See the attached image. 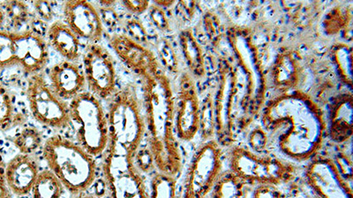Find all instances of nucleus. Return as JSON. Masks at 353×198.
Segmentation results:
<instances>
[{"instance_id":"obj_1","label":"nucleus","mask_w":353,"mask_h":198,"mask_svg":"<svg viewBox=\"0 0 353 198\" xmlns=\"http://www.w3.org/2000/svg\"><path fill=\"white\" fill-rule=\"evenodd\" d=\"M258 118L267 132L280 131L277 147L293 162H308L323 147L326 136L323 111L304 91L277 94L266 100Z\"/></svg>"},{"instance_id":"obj_2","label":"nucleus","mask_w":353,"mask_h":198,"mask_svg":"<svg viewBox=\"0 0 353 198\" xmlns=\"http://www.w3.org/2000/svg\"><path fill=\"white\" fill-rule=\"evenodd\" d=\"M143 80L148 147L157 170L176 177L181 171L183 159L175 133V96L171 80L160 70Z\"/></svg>"},{"instance_id":"obj_3","label":"nucleus","mask_w":353,"mask_h":198,"mask_svg":"<svg viewBox=\"0 0 353 198\" xmlns=\"http://www.w3.org/2000/svg\"><path fill=\"white\" fill-rule=\"evenodd\" d=\"M225 39L234 65L236 131L247 130L259 118L267 100L268 83L259 50L250 28L231 25Z\"/></svg>"},{"instance_id":"obj_4","label":"nucleus","mask_w":353,"mask_h":198,"mask_svg":"<svg viewBox=\"0 0 353 198\" xmlns=\"http://www.w3.org/2000/svg\"><path fill=\"white\" fill-rule=\"evenodd\" d=\"M42 155L47 168L59 179L71 196L88 192L97 180L96 158L64 135L56 133L47 138Z\"/></svg>"},{"instance_id":"obj_5","label":"nucleus","mask_w":353,"mask_h":198,"mask_svg":"<svg viewBox=\"0 0 353 198\" xmlns=\"http://www.w3.org/2000/svg\"><path fill=\"white\" fill-rule=\"evenodd\" d=\"M106 112L109 124V146L134 159L146 136L143 105L134 85L129 83L119 88L109 100Z\"/></svg>"},{"instance_id":"obj_6","label":"nucleus","mask_w":353,"mask_h":198,"mask_svg":"<svg viewBox=\"0 0 353 198\" xmlns=\"http://www.w3.org/2000/svg\"><path fill=\"white\" fill-rule=\"evenodd\" d=\"M68 103L75 142L94 158L103 156L109 146L110 133L102 100L86 90Z\"/></svg>"},{"instance_id":"obj_7","label":"nucleus","mask_w":353,"mask_h":198,"mask_svg":"<svg viewBox=\"0 0 353 198\" xmlns=\"http://www.w3.org/2000/svg\"><path fill=\"white\" fill-rule=\"evenodd\" d=\"M228 149L229 170L248 185L279 187L292 182L297 175L296 166L287 160L254 153L239 144H232Z\"/></svg>"},{"instance_id":"obj_8","label":"nucleus","mask_w":353,"mask_h":198,"mask_svg":"<svg viewBox=\"0 0 353 198\" xmlns=\"http://www.w3.org/2000/svg\"><path fill=\"white\" fill-rule=\"evenodd\" d=\"M216 69L217 83L212 94L216 118L215 140L222 148H229L234 144L237 134L234 124V65L231 56H219Z\"/></svg>"},{"instance_id":"obj_9","label":"nucleus","mask_w":353,"mask_h":198,"mask_svg":"<svg viewBox=\"0 0 353 198\" xmlns=\"http://www.w3.org/2000/svg\"><path fill=\"white\" fill-rule=\"evenodd\" d=\"M223 149L215 140L195 150L183 184V198H207L223 172Z\"/></svg>"},{"instance_id":"obj_10","label":"nucleus","mask_w":353,"mask_h":198,"mask_svg":"<svg viewBox=\"0 0 353 198\" xmlns=\"http://www.w3.org/2000/svg\"><path fill=\"white\" fill-rule=\"evenodd\" d=\"M25 94L28 112L42 126L54 131L70 126L69 103L57 96L43 72L28 77Z\"/></svg>"},{"instance_id":"obj_11","label":"nucleus","mask_w":353,"mask_h":198,"mask_svg":"<svg viewBox=\"0 0 353 198\" xmlns=\"http://www.w3.org/2000/svg\"><path fill=\"white\" fill-rule=\"evenodd\" d=\"M103 173L110 198H150L143 175L125 154L108 146L103 154Z\"/></svg>"},{"instance_id":"obj_12","label":"nucleus","mask_w":353,"mask_h":198,"mask_svg":"<svg viewBox=\"0 0 353 198\" xmlns=\"http://www.w3.org/2000/svg\"><path fill=\"white\" fill-rule=\"evenodd\" d=\"M88 91L101 100H109L118 88V75L113 56L100 43H88L81 56Z\"/></svg>"},{"instance_id":"obj_13","label":"nucleus","mask_w":353,"mask_h":198,"mask_svg":"<svg viewBox=\"0 0 353 198\" xmlns=\"http://www.w3.org/2000/svg\"><path fill=\"white\" fill-rule=\"evenodd\" d=\"M201 100L194 78L188 72L179 77L175 96L174 125L179 141L191 142L199 134Z\"/></svg>"},{"instance_id":"obj_14","label":"nucleus","mask_w":353,"mask_h":198,"mask_svg":"<svg viewBox=\"0 0 353 198\" xmlns=\"http://www.w3.org/2000/svg\"><path fill=\"white\" fill-rule=\"evenodd\" d=\"M307 186L319 198H353L352 184L342 175L333 159L315 156L305 168Z\"/></svg>"},{"instance_id":"obj_15","label":"nucleus","mask_w":353,"mask_h":198,"mask_svg":"<svg viewBox=\"0 0 353 198\" xmlns=\"http://www.w3.org/2000/svg\"><path fill=\"white\" fill-rule=\"evenodd\" d=\"M105 37L119 60L141 80L163 70L149 47L134 42L121 32L105 33Z\"/></svg>"},{"instance_id":"obj_16","label":"nucleus","mask_w":353,"mask_h":198,"mask_svg":"<svg viewBox=\"0 0 353 198\" xmlns=\"http://www.w3.org/2000/svg\"><path fill=\"white\" fill-rule=\"evenodd\" d=\"M63 21L81 40L100 43L105 37V28L99 8L86 0H71L62 4Z\"/></svg>"},{"instance_id":"obj_17","label":"nucleus","mask_w":353,"mask_h":198,"mask_svg":"<svg viewBox=\"0 0 353 198\" xmlns=\"http://www.w3.org/2000/svg\"><path fill=\"white\" fill-rule=\"evenodd\" d=\"M50 61L46 36L32 28L15 32V63L28 77L41 74Z\"/></svg>"},{"instance_id":"obj_18","label":"nucleus","mask_w":353,"mask_h":198,"mask_svg":"<svg viewBox=\"0 0 353 198\" xmlns=\"http://www.w3.org/2000/svg\"><path fill=\"white\" fill-rule=\"evenodd\" d=\"M47 81L57 96L68 102L87 88L83 67L77 63L68 60L53 65L48 72Z\"/></svg>"},{"instance_id":"obj_19","label":"nucleus","mask_w":353,"mask_h":198,"mask_svg":"<svg viewBox=\"0 0 353 198\" xmlns=\"http://www.w3.org/2000/svg\"><path fill=\"white\" fill-rule=\"evenodd\" d=\"M40 171L39 162L36 155L18 153L6 162V182L12 196H30L34 181Z\"/></svg>"},{"instance_id":"obj_20","label":"nucleus","mask_w":353,"mask_h":198,"mask_svg":"<svg viewBox=\"0 0 353 198\" xmlns=\"http://www.w3.org/2000/svg\"><path fill=\"white\" fill-rule=\"evenodd\" d=\"M353 96L351 92L339 94L331 102L326 135L333 143L342 144L351 140L353 133Z\"/></svg>"},{"instance_id":"obj_21","label":"nucleus","mask_w":353,"mask_h":198,"mask_svg":"<svg viewBox=\"0 0 353 198\" xmlns=\"http://www.w3.org/2000/svg\"><path fill=\"white\" fill-rule=\"evenodd\" d=\"M302 67L301 58L291 49L283 48L275 58L270 72L271 84L279 94L298 89Z\"/></svg>"},{"instance_id":"obj_22","label":"nucleus","mask_w":353,"mask_h":198,"mask_svg":"<svg viewBox=\"0 0 353 198\" xmlns=\"http://www.w3.org/2000/svg\"><path fill=\"white\" fill-rule=\"evenodd\" d=\"M46 39L50 48L64 58V60L77 63L83 56L81 39L61 20L53 21L48 25Z\"/></svg>"},{"instance_id":"obj_23","label":"nucleus","mask_w":353,"mask_h":198,"mask_svg":"<svg viewBox=\"0 0 353 198\" xmlns=\"http://www.w3.org/2000/svg\"><path fill=\"white\" fill-rule=\"evenodd\" d=\"M178 41L188 74L194 78H203L206 74V61L203 47L193 30L190 28H183L179 31Z\"/></svg>"},{"instance_id":"obj_24","label":"nucleus","mask_w":353,"mask_h":198,"mask_svg":"<svg viewBox=\"0 0 353 198\" xmlns=\"http://www.w3.org/2000/svg\"><path fill=\"white\" fill-rule=\"evenodd\" d=\"M10 140L19 153L28 155H34L39 151H42L46 141L43 131L39 127L26 122L18 127Z\"/></svg>"},{"instance_id":"obj_25","label":"nucleus","mask_w":353,"mask_h":198,"mask_svg":"<svg viewBox=\"0 0 353 198\" xmlns=\"http://www.w3.org/2000/svg\"><path fill=\"white\" fill-rule=\"evenodd\" d=\"M324 32L327 36L343 33L346 42L352 41V11L349 8L336 6L327 12L323 22Z\"/></svg>"},{"instance_id":"obj_26","label":"nucleus","mask_w":353,"mask_h":198,"mask_svg":"<svg viewBox=\"0 0 353 198\" xmlns=\"http://www.w3.org/2000/svg\"><path fill=\"white\" fill-rule=\"evenodd\" d=\"M248 186L247 182L228 169L221 173L210 196L211 198H247Z\"/></svg>"},{"instance_id":"obj_27","label":"nucleus","mask_w":353,"mask_h":198,"mask_svg":"<svg viewBox=\"0 0 353 198\" xmlns=\"http://www.w3.org/2000/svg\"><path fill=\"white\" fill-rule=\"evenodd\" d=\"M24 116L18 113L14 97L0 80V131L6 132L12 128L25 124Z\"/></svg>"},{"instance_id":"obj_28","label":"nucleus","mask_w":353,"mask_h":198,"mask_svg":"<svg viewBox=\"0 0 353 198\" xmlns=\"http://www.w3.org/2000/svg\"><path fill=\"white\" fill-rule=\"evenodd\" d=\"M65 188L49 168L41 169L31 190V198H62Z\"/></svg>"},{"instance_id":"obj_29","label":"nucleus","mask_w":353,"mask_h":198,"mask_svg":"<svg viewBox=\"0 0 353 198\" xmlns=\"http://www.w3.org/2000/svg\"><path fill=\"white\" fill-rule=\"evenodd\" d=\"M331 58L337 75L345 86L352 87V48L348 43H337L331 49Z\"/></svg>"},{"instance_id":"obj_30","label":"nucleus","mask_w":353,"mask_h":198,"mask_svg":"<svg viewBox=\"0 0 353 198\" xmlns=\"http://www.w3.org/2000/svg\"><path fill=\"white\" fill-rule=\"evenodd\" d=\"M6 14V22L10 25L11 31L20 32L27 30L28 24H30L31 19L30 6L23 1H6L2 2Z\"/></svg>"},{"instance_id":"obj_31","label":"nucleus","mask_w":353,"mask_h":198,"mask_svg":"<svg viewBox=\"0 0 353 198\" xmlns=\"http://www.w3.org/2000/svg\"><path fill=\"white\" fill-rule=\"evenodd\" d=\"M157 60L163 72L176 75L179 72V59L171 41L166 37H160L154 43Z\"/></svg>"},{"instance_id":"obj_32","label":"nucleus","mask_w":353,"mask_h":198,"mask_svg":"<svg viewBox=\"0 0 353 198\" xmlns=\"http://www.w3.org/2000/svg\"><path fill=\"white\" fill-rule=\"evenodd\" d=\"M199 135L203 141L215 140L216 118L214 113L212 94H208L201 100Z\"/></svg>"},{"instance_id":"obj_33","label":"nucleus","mask_w":353,"mask_h":198,"mask_svg":"<svg viewBox=\"0 0 353 198\" xmlns=\"http://www.w3.org/2000/svg\"><path fill=\"white\" fill-rule=\"evenodd\" d=\"M150 198H176V177L154 171L151 177Z\"/></svg>"},{"instance_id":"obj_34","label":"nucleus","mask_w":353,"mask_h":198,"mask_svg":"<svg viewBox=\"0 0 353 198\" xmlns=\"http://www.w3.org/2000/svg\"><path fill=\"white\" fill-rule=\"evenodd\" d=\"M121 33L125 34L129 38L146 47L150 45V36L146 27L140 18L128 15L121 20Z\"/></svg>"},{"instance_id":"obj_35","label":"nucleus","mask_w":353,"mask_h":198,"mask_svg":"<svg viewBox=\"0 0 353 198\" xmlns=\"http://www.w3.org/2000/svg\"><path fill=\"white\" fill-rule=\"evenodd\" d=\"M17 66L15 63V32L0 30V72Z\"/></svg>"},{"instance_id":"obj_36","label":"nucleus","mask_w":353,"mask_h":198,"mask_svg":"<svg viewBox=\"0 0 353 198\" xmlns=\"http://www.w3.org/2000/svg\"><path fill=\"white\" fill-rule=\"evenodd\" d=\"M203 28L208 39L213 46H216L223 38V28L219 18L212 12L203 15Z\"/></svg>"},{"instance_id":"obj_37","label":"nucleus","mask_w":353,"mask_h":198,"mask_svg":"<svg viewBox=\"0 0 353 198\" xmlns=\"http://www.w3.org/2000/svg\"><path fill=\"white\" fill-rule=\"evenodd\" d=\"M149 18L151 23L157 31L162 34H168L171 32L172 28L168 15L165 9L159 8L157 5L150 3L149 10Z\"/></svg>"},{"instance_id":"obj_38","label":"nucleus","mask_w":353,"mask_h":198,"mask_svg":"<svg viewBox=\"0 0 353 198\" xmlns=\"http://www.w3.org/2000/svg\"><path fill=\"white\" fill-rule=\"evenodd\" d=\"M114 6H99L97 8L105 33H117V30L121 26V19Z\"/></svg>"},{"instance_id":"obj_39","label":"nucleus","mask_w":353,"mask_h":198,"mask_svg":"<svg viewBox=\"0 0 353 198\" xmlns=\"http://www.w3.org/2000/svg\"><path fill=\"white\" fill-rule=\"evenodd\" d=\"M134 165L141 174H152L157 170L154 165L152 153H151L149 147H140L137 154H135Z\"/></svg>"},{"instance_id":"obj_40","label":"nucleus","mask_w":353,"mask_h":198,"mask_svg":"<svg viewBox=\"0 0 353 198\" xmlns=\"http://www.w3.org/2000/svg\"><path fill=\"white\" fill-rule=\"evenodd\" d=\"M268 132L263 127H256L250 132L248 137V148L254 153H263L268 146L269 138Z\"/></svg>"},{"instance_id":"obj_41","label":"nucleus","mask_w":353,"mask_h":198,"mask_svg":"<svg viewBox=\"0 0 353 198\" xmlns=\"http://www.w3.org/2000/svg\"><path fill=\"white\" fill-rule=\"evenodd\" d=\"M34 15L39 20L44 23L53 21L54 17V10H53V3L50 1H34L31 3Z\"/></svg>"},{"instance_id":"obj_42","label":"nucleus","mask_w":353,"mask_h":198,"mask_svg":"<svg viewBox=\"0 0 353 198\" xmlns=\"http://www.w3.org/2000/svg\"><path fill=\"white\" fill-rule=\"evenodd\" d=\"M252 198H283V196L275 185L261 184L254 187Z\"/></svg>"},{"instance_id":"obj_43","label":"nucleus","mask_w":353,"mask_h":198,"mask_svg":"<svg viewBox=\"0 0 353 198\" xmlns=\"http://www.w3.org/2000/svg\"><path fill=\"white\" fill-rule=\"evenodd\" d=\"M119 4L128 12L129 15L138 17L149 10L150 2L132 0V1H121Z\"/></svg>"},{"instance_id":"obj_44","label":"nucleus","mask_w":353,"mask_h":198,"mask_svg":"<svg viewBox=\"0 0 353 198\" xmlns=\"http://www.w3.org/2000/svg\"><path fill=\"white\" fill-rule=\"evenodd\" d=\"M335 162L337 168L342 175L343 177L345 179L349 184H352V160L349 158L347 155L345 154H340L336 156V159L334 160Z\"/></svg>"},{"instance_id":"obj_45","label":"nucleus","mask_w":353,"mask_h":198,"mask_svg":"<svg viewBox=\"0 0 353 198\" xmlns=\"http://www.w3.org/2000/svg\"><path fill=\"white\" fill-rule=\"evenodd\" d=\"M6 162L3 154L2 147L0 146V198H14L9 190L6 177Z\"/></svg>"},{"instance_id":"obj_46","label":"nucleus","mask_w":353,"mask_h":198,"mask_svg":"<svg viewBox=\"0 0 353 198\" xmlns=\"http://www.w3.org/2000/svg\"><path fill=\"white\" fill-rule=\"evenodd\" d=\"M175 6L176 14L183 20H190V19L194 17L196 3L194 1H181L176 3Z\"/></svg>"},{"instance_id":"obj_47","label":"nucleus","mask_w":353,"mask_h":198,"mask_svg":"<svg viewBox=\"0 0 353 198\" xmlns=\"http://www.w3.org/2000/svg\"><path fill=\"white\" fill-rule=\"evenodd\" d=\"M153 4L157 5V6H159V8L165 9L171 8L173 6H175L176 2L175 1H154Z\"/></svg>"},{"instance_id":"obj_48","label":"nucleus","mask_w":353,"mask_h":198,"mask_svg":"<svg viewBox=\"0 0 353 198\" xmlns=\"http://www.w3.org/2000/svg\"><path fill=\"white\" fill-rule=\"evenodd\" d=\"M5 23H6L5 11H4V8H3L1 3H0V30H3V27H4Z\"/></svg>"},{"instance_id":"obj_49","label":"nucleus","mask_w":353,"mask_h":198,"mask_svg":"<svg viewBox=\"0 0 353 198\" xmlns=\"http://www.w3.org/2000/svg\"><path fill=\"white\" fill-rule=\"evenodd\" d=\"M72 198H102L99 195L85 192L80 195H77V196H72Z\"/></svg>"}]
</instances>
